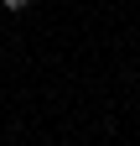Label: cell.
I'll use <instances>...</instances> for the list:
<instances>
[{
  "label": "cell",
  "mask_w": 140,
  "mask_h": 146,
  "mask_svg": "<svg viewBox=\"0 0 140 146\" xmlns=\"http://www.w3.org/2000/svg\"><path fill=\"white\" fill-rule=\"evenodd\" d=\"M0 5H5V11H26L31 0H0Z\"/></svg>",
  "instance_id": "cell-1"
}]
</instances>
